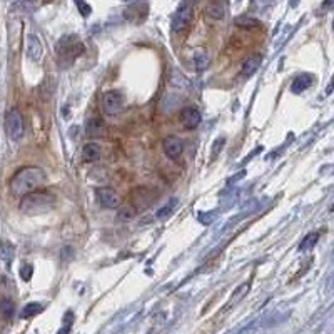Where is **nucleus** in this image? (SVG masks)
<instances>
[{"instance_id": "obj_1", "label": "nucleus", "mask_w": 334, "mask_h": 334, "mask_svg": "<svg viewBox=\"0 0 334 334\" xmlns=\"http://www.w3.org/2000/svg\"><path fill=\"white\" fill-rule=\"evenodd\" d=\"M45 181H47V175L40 167H35V166L22 167L12 175L10 191L14 196L22 197V196H25V194L40 189V187L45 184Z\"/></svg>"}, {"instance_id": "obj_2", "label": "nucleus", "mask_w": 334, "mask_h": 334, "mask_svg": "<svg viewBox=\"0 0 334 334\" xmlns=\"http://www.w3.org/2000/svg\"><path fill=\"white\" fill-rule=\"evenodd\" d=\"M56 205V196L47 191H34L22 196L20 211L27 216H39L52 211Z\"/></svg>"}, {"instance_id": "obj_3", "label": "nucleus", "mask_w": 334, "mask_h": 334, "mask_svg": "<svg viewBox=\"0 0 334 334\" xmlns=\"http://www.w3.org/2000/svg\"><path fill=\"white\" fill-rule=\"evenodd\" d=\"M57 54L64 67L70 65L79 56L84 54V44L75 35H64L57 44Z\"/></svg>"}, {"instance_id": "obj_4", "label": "nucleus", "mask_w": 334, "mask_h": 334, "mask_svg": "<svg viewBox=\"0 0 334 334\" xmlns=\"http://www.w3.org/2000/svg\"><path fill=\"white\" fill-rule=\"evenodd\" d=\"M5 131H7L10 141L14 142H19L23 137L25 125H23V117L19 109H10L7 115H5Z\"/></svg>"}, {"instance_id": "obj_5", "label": "nucleus", "mask_w": 334, "mask_h": 334, "mask_svg": "<svg viewBox=\"0 0 334 334\" xmlns=\"http://www.w3.org/2000/svg\"><path fill=\"white\" fill-rule=\"evenodd\" d=\"M124 107V95L119 90H107L102 95V111L107 115H115L122 111Z\"/></svg>"}, {"instance_id": "obj_6", "label": "nucleus", "mask_w": 334, "mask_h": 334, "mask_svg": "<svg viewBox=\"0 0 334 334\" xmlns=\"http://www.w3.org/2000/svg\"><path fill=\"white\" fill-rule=\"evenodd\" d=\"M192 7L191 5H181V7L175 10V14L172 17V32L179 34L184 32V30L191 25L192 22Z\"/></svg>"}, {"instance_id": "obj_7", "label": "nucleus", "mask_w": 334, "mask_h": 334, "mask_svg": "<svg viewBox=\"0 0 334 334\" xmlns=\"http://www.w3.org/2000/svg\"><path fill=\"white\" fill-rule=\"evenodd\" d=\"M97 197H99V202H100L102 208L117 209L120 205L119 194L115 192L112 187H100V189H97Z\"/></svg>"}, {"instance_id": "obj_8", "label": "nucleus", "mask_w": 334, "mask_h": 334, "mask_svg": "<svg viewBox=\"0 0 334 334\" xmlns=\"http://www.w3.org/2000/svg\"><path fill=\"white\" fill-rule=\"evenodd\" d=\"M162 149H164V154H166L169 159H179V156L182 154V149H184V145H182V141H181L179 137L169 136V137L164 139Z\"/></svg>"}, {"instance_id": "obj_9", "label": "nucleus", "mask_w": 334, "mask_h": 334, "mask_svg": "<svg viewBox=\"0 0 334 334\" xmlns=\"http://www.w3.org/2000/svg\"><path fill=\"white\" fill-rule=\"evenodd\" d=\"M181 122L186 129H196V127L200 124V112L196 107H186L182 109L181 112Z\"/></svg>"}, {"instance_id": "obj_10", "label": "nucleus", "mask_w": 334, "mask_h": 334, "mask_svg": "<svg viewBox=\"0 0 334 334\" xmlns=\"http://www.w3.org/2000/svg\"><path fill=\"white\" fill-rule=\"evenodd\" d=\"M27 54L29 57L34 60V62H39L44 56V45H42L40 39L37 35H29V40H27Z\"/></svg>"}, {"instance_id": "obj_11", "label": "nucleus", "mask_w": 334, "mask_h": 334, "mask_svg": "<svg viewBox=\"0 0 334 334\" xmlns=\"http://www.w3.org/2000/svg\"><path fill=\"white\" fill-rule=\"evenodd\" d=\"M261 64H263V56H259V54H256V56L247 57L244 62H242V65H241V74L244 75V77L252 75L254 72H258V69L261 67Z\"/></svg>"}, {"instance_id": "obj_12", "label": "nucleus", "mask_w": 334, "mask_h": 334, "mask_svg": "<svg viewBox=\"0 0 334 334\" xmlns=\"http://www.w3.org/2000/svg\"><path fill=\"white\" fill-rule=\"evenodd\" d=\"M82 156H84V161L86 162H95V161H99L100 159V156H102V150L99 147V144H95V142H89L84 145V149H82Z\"/></svg>"}, {"instance_id": "obj_13", "label": "nucleus", "mask_w": 334, "mask_h": 334, "mask_svg": "<svg viewBox=\"0 0 334 334\" xmlns=\"http://www.w3.org/2000/svg\"><path fill=\"white\" fill-rule=\"evenodd\" d=\"M309 86H311V77L302 74V75H297L293 81V84H291V90H293L294 94H301L302 90L307 89Z\"/></svg>"}, {"instance_id": "obj_14", "label": "nucleus", "mask_w": 334, "mask_h": 334, "mask_svg": "<svg viewBox=\"0 0 334 334\" xmlns=\"http://www.w3.org/2000/svg\"><path fill=\"white\" fill-rule=\"evenodd\" d=\"M86 132H87V136L89 137H97V136H100L102 134V129H104V125H102V120L100 119H90L87 125H86Z\"/></svg>"}, {"instance_id": "obj_15", "label": "nucleus", "mask_w": 334, "mask_h": 334, "mask_svg": "<svg viewBox=\"0 0 334 334\" xmlns=\"http://www.w3.org/2000/svg\"><path fill=\"white\" fill-rule=\"evenodd\" d=\"M234 23L241 29H254V27H259V22L252 17H247V15H241V17H236Z\"/></svg>"}, {"instance_id": "obj_16", "label": "nucleus", "mask_w": 334, "mask_h": 334, "mask_svg": "<svg viewBox=\"0 0 334 334\" xmlns=\"http://www.w3.org/2000/svg\"><path fill=\"white\" fill-rule=\"evenodd\" d=\"M14 311H15L14 301H10V299H2V301H0V314H2L5 319H10L12 316H14Z\"/></svg>"}, {"instance_id": "obj_17", "label": "nucleus", "mask_w": 334, "mask_h": 334, "mask_svg": "<svg viewBox=\"0 0 334 334\" xmlns=\"http://www.w3.org/2000/svg\"><path fill=\"white\" fill-rule=\"evenodd\" d=\"M175 205H177V199H171L159 212H157V219H161V221H162V219H167V217L174 212Z\"/></svg>"}, {"instance_id": "obj_18", "label": "nucleus", "mask_w": 334, "mask_h": 334, "mask_svg": "<svg viewBox=\"0 0 334 334\" xmlns=\"http://www.w3.org/2000/svg\"><path fill=\"white\" fill-rule=\"evenodd\" d=\"M205 12H208V15L214 20H221L224 17V9L221 7L219 4H209L208 9H205Z\"/></svg>"}, {"instance_id": "obj_19", "label": "nucleus", "mask_w": 334, "mask_h": 334, "mask_svg": "<svg viewBox=\"0 0 334 334\" xmlns=\"http://www.w3.org/2000/svg\"><path fill=\"white\" fill-rule=\"evenodd\" d=\"M12 258H14V247H12V244L0 241V259L9 263V261H12Z\"/></svg>"}, {"instance_id": "obj_20", "label": "nucleus", "mask_w": 334, "mask_h": 334, "mask_svg": "<svg viewBox=\"0 0 334 334\" xmlns=\"http://www.w3.org/2000/svg\"><path fill=\"white\" fill-rule=\"evenodd\" d=\"M42 311V304H39V302H29V304L22 309V318H32V316L35 314H39Z\"/></svg>"}, {"instance_id": "obj_21", "label": "nucleus", "mask_w": 334, "mask_h": 334, "mask_svg": "<svg viewBox=\"0 0 334 334\" xmlns=\"http://www.w3.org/2000/svg\"><path fill=\"white\" fill-rule=\"evenodd\" d=\"M318 238H319V236L316 234V233L309 234L307 238L302 239V242H301L299 249H301V251H309V249H313V247L316 246V242H318Z\"/></svg>"}, {"instance_id": "obj_22", "label": "nucleus", "mask_w": 334, "mask_h": 334, "mask_svg": "<svg viewBox=\"0 0 334 334\" xmlns=\"http://www.w3.org/2000/svg\"><path fill=\"white\" fill-rule=\"evenodd\" d=\"M136 216V212H134L132 209H129V208H124V209H120L119 211V221H131L132 217Z\"/></svg>"}, {"instance_id": "obj_23", "label": "nucleus", "mask_w": 334, "mask_h": 334, "mask_svg": "<svg viewBox=\"0 0 334 334\" xmlns=\"http://www.w3.org/2000/svg\"><path fill=\"white\" fill-rule=\"evenodd\" d=\"M32 266L30 264H25V266H22V269H20V276L23 281H30V277H32Z\"/></svg>"}, {"instance_id": "obj_24", "label": "nucleus", "mask_w": 334, "mask_h": 334, "mask_svg": "<svg viewBox=\"0 0 334 334\" xmlns=\"http://www.w3.org/2000/svg\"><path fill=\"white\" fill-rule=\"evenodd\" d=\"M196 62H197V69H205V67L209 65V59L204 56V54H197V57H196Z\"/></svg>"}, {"instance_id": "obj_25", "label": "nucleus", "mask_w": 334, "mask_h": 334, "mask_svg": "<svg viewBox=\"0 0 334 334\" xmlns=\"http://www.w3.org/2000/svg\"><path fill=\"white\" fill-rule=\"evenodd\" d=\"M222 145H224V139H219V141H217V144H216V149H212V156H217V154H219V150H221Z\"/></svg>"}, {"instance_id": "obj_26", "label": "nucleus", "mask_w": 334, "mask_h": 334, "mask_svg": "<svg viewBox=\"0 0 334 334\" xmlns=\"http://www.w3.org/2000/svg\"><path fill=\"white\" fill-rule=\"evenodd\" d=\"M57 334H69V327H62V329H60Z\"/></svg>"}, {"instance_id": "obj_27", "label": "nucleus", "mask_w": 334, "mask_h": 334, "mask_svg": "<svg viewBox=\"0 0 334 334\" xmlns=\"http://www.w3.org/2000/svg\"><path fill=\"white\" fill-rule=\"evenodd\" d=\"M331 2H332V0H326V2H324V7L329 9V7H331Z\"/></svg>"}]
</instances>
